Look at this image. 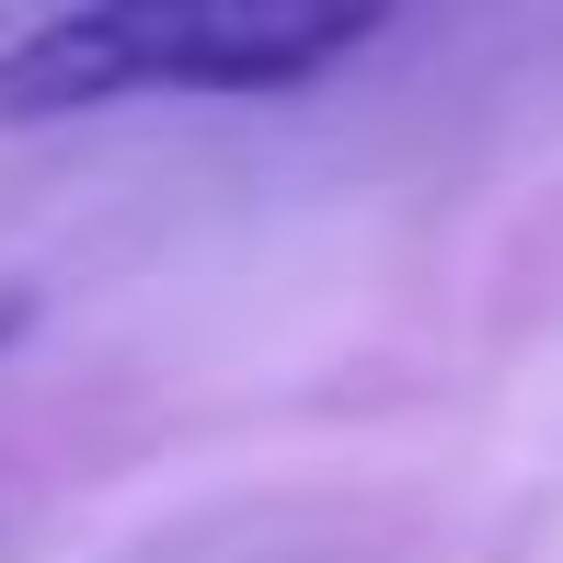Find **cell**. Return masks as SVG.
<instances>
[{
	"label": "cell",
	"instance_id": "cell-1",
	"mask_svg": "<svg viewBox=\"0 0 563 563\" xmlns=\"http://www.w3.org/2000/svg\"><path fill=\"white\" fill-rule=\"evenodd\" d=\"M379 12L345 0H104L46 12L0 46V126H69L126 104H276L334 81Z\"/></svg>",
	"mask_w": 563,
	"mask_h": 563
},
{
	"label": "cell",
	"instance_id": "cell-2",
	"mask_svg": "<svg viewBox=\"0 0 563 563\" xmlns=\"http://www.w3.org/2000/svg\"><path fill=\"white\" fill-rule=\"evenodd\" d=\"M12 334H23V299H0V345H12Z\"/></svg>",
	"mask_w": 563,
	"mask_h": 563
}]
</instances>
